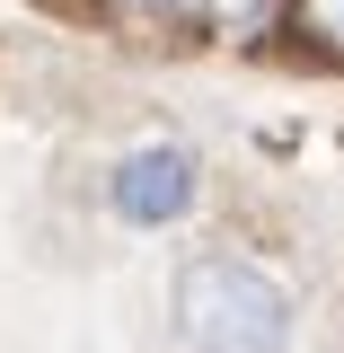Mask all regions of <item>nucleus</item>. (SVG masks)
<instances>
[{
	"instance_id": "1",
	"label": "nucleus",
	"mask_w": 344,
	"mask_h": 353,
	"mask_svg": "<svg viewBox=\"0 0 344 353\" xmlns=\"http://www.w3.org/2000/svg\"><path fill=\"white\" fill-rule=\"evenodd\" d=\"M176 336H185V353H283L292 292L256 256H194L176 283Z\"/></svg>"
},
{
	"instance_id": "2",
	"label": "nucleus",
	"mask_w": 344,
	"mask_h": 353,
	"mask_svg": "<svg viewBox=\"0 0 344 353\" xmlns=\"http://www.w3.org/2000/svg\"><path fill=\"white\" fill-rule=\"evenodd\" d=\"M194 194H203V168H194L185 141H141L106 176V203H115L124 230H176V221L194 212Z\"/></svg>"
},
{
	"instance_id": "3",
	"label": "nucleus",
	"mask_w": 344,
	"mask_h": 353,
	"mask_svg": "<svg viewBox=\"0 0 344 353\" xmlns=\"http://www.w3.org/2000/svg\"><path fill=\"white\" fill-rule=\"evenodd\" d=\"M301 27H309L318 44H336V53H344V0H301Z\"/></svg>"
},
{
	"instance_id": "4",
	"label": "nucleus",
	"mask_w": 344,
	"mask_h": 353,
	"mask_svg": "<svg viewBox=\"0 0 344 353\" xmlns=\"http://www.w3.org/2000/svg\"><path fill=\"white\" fill-rule=\"evenodd\" d=\"M194 9H203L212 27H265V9H274V0H194Z\"/></svg>"
},
{
	"instance_id": "5",
	"label": "nucleus",
	"mask_w": 344,
	"mask_h": 353,
	"mask_svg": "<svg viewBox=\"0 0 344 353\" xmlns=\"http://www.w3.org/2000/svg\"><path fill=\"white\" fill-rule=\"evenodd\" d=\"M115 9H132V18H168V9H194V0H115Z\"/></svg>"
}]
</instances>
